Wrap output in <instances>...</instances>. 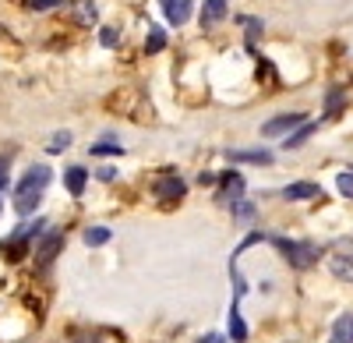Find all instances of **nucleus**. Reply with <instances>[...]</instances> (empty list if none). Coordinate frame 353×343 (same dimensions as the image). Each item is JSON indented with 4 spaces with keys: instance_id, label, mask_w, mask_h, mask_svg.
I'll use <instances>...</instances> for the list:
<instances>
[{
    "instance_id": "18",
    "label": "nucleus",
    "mask_w": 353,
    "mask_h": 343,
    "mask_svg": "<svg viewBox=\"0 0 353 343\" xmlns=\"http://www.w3.org/2000/svg\"><path fill=\"white\" fill-rule=\"evenodd\" d=\"M61 244H64V237H61V234H53V237H46V244L39 248V259H43V262H50L53 255H57V248H61Z\"/></svg>"
},
{
    "instance_id": "19",
    "label": "nucleus",
    "mask_w": 353,
    "mask_h": 343,
    "mask_svg": "<svg viewBox=\"0 0 353 343\" xmlns=\"http://www.w3.org/2000/svg\"><path fill=\"white\" fill-rule=\"evenodd\" d=\"M68 146H71V131H57V135L50 138V146H46V149H50V153H64Z\"/></svg>"
},
{
    "instance_id": "9",
    "label": "nucleus",
    "mask_w": 353,
    "mask_h": 343,
    "mask_svg": "<svg viewBox=\"0 0 353 343\" xmlns=\"http://www.w3.org/2000/svg\"><path fill=\"white\" fill-rule=\"evenodd\" d=\"M226 156L233 163H258V166H269L272 163V153L269 149H230Z\"/></svg>"
},
{
    "instance_id": "13",
    "label": "nucleus",
    "mask_w": 353,
    "mask_h": 343,
    "mask_svg": "<svg viewBox=\"0 0 353 343\" xmlns=\"http://www.w3.org/2000/svg\"><path fill=\"white\" fill-rule=\"evenodd\" d=\"M64 184H68V191H71L74 198H81V191H85V184H88V170H85V166H71L68 174H64Z\"/></svg>"
},
{
    "instance_id": "6",
    "label": "nucleus",
    "mask_w": 353,
    "mask_h": 343,
    "mask_svg": "<svg viewBox=\"0 0 353 343\" xmlns=\"http://www.w3.org/2000/svg\"><path fill=\"white\" fill-rule=\"evenodd\" d=\"M163 4V14H166V21L170 25H188V18H191V0H159Z\"/></svg>"
},
{
    "instance_id": "2",
    "label": "nucleus",
    "mask_w": 353,
    "mask_h": 343,
    "mask_svg": "<svg viewBox=\"0 0 353 343\" xmlns=\"http://www.w3.org/2000/svg\"><path fill=\"white\" fill-rule=\"evenodd\" d=\"M329 269H332L336 280L353 283V244H350V241H339V244L332 248V255H329Z\"/></svg>"
},
{
    "instance_id": "15",
    "label": "nucleus",
    "mask_w": 353,
    "mask_h": 343,
    "mask_svg": "<svg viewBox=\"0 0 353 343\" xmlns=\"http://www.w3.org/2000/svg\"><path fill=\"white\" fill-rule=\"evenodd\" d=\"M74 18H78V25H92L99 18V11L92 0H81V4H74Z\"/></svg>"
},
{
    "instance_id": "3",
    "label": "nucleus",
    "mask_w": 353,
    "mask_h": 343,
    "mask_svg": "<svg viewBox=\"0 0 353 343\" xmlns=\"http://www.w3.org/2000/svg\"><path fill=\"white\" fill-rule=\"evenodd\" d=\"M53 181V170L50 166H32V170H28V174L18 181V188H14V195H43V188Z\"/></svg>"
},
{
    "instance_id": "20",
    "label": "nucleus",
    "mask_w": 353,
    "mask_h": 343,
    "mask_svg": "<svg viewBox=\"0 0 353 343\" xmlns=\"http://www.w3.org/2000/svg\"><path fill=\"white\" fill-rule=\"evenodd\" d=\"M121 141H99V146H92V156H121Z\"/></svg>"
},
{
    "instance_id": "27",
    "label": "nucleus",
    "mask_w": 353,
    "mask_h": 343,
    "mask_svg": "<svg viewBox=\"0 0 353 343\" xmlns=\"http://www.w3.org/2000/svg\"><path fill=\"white\" fill-rule=\"evenodd\" d=\"M0 209H4V206H0Z\"/></svg>"
},
{
    "instance_id": "17",
    "label": "nucleus",
    "mask_w": 353,
    "mask_h": 343,
    "mask_svg": "<svg viewBox=\"0 0 353 343\" xmlns=\"http://www.w3.org/2000/svg\"><path fill=\"white\" fill-rule=\"evenodd\" d=\"M106 241H110L106 226H88V231H85V244H88V248H99V244H106Z\"/></svg>"
},
{
    "instance_id": "4",
    "label": "nucleus",
    "mask_w": 353,
    "mask_h": 343,
    "mask_svg": "<svg viewBox=\"0 0 353 343\" xmlns=\"http://www.w3.org/2000/svg\"><path fill=\"white\" fill-rule=\"evenodd\" d=\"M307 117L304 113H283V117H272L269 124H261V135L265 138H276V135H290L297 124H304Z\"/></svg>"
},
{
    "instance_id": "16",
    "label": "nucleus",
    "mask_w": 353,
    "mask_h": 343,
    "mask_svg": "<svg viewBox=\"0 0 353 343\" xmlns=\"http://www.w3.org/2000/svg\"><path fill=\"white\" fill-rule=\"evenodd\" d=\"M166 46V32H163V28H149V39H145V53H159Z\"/></svg>"
},
{
    "instance_id": "24",
    "label": "nucleus",
    "mask_w": 353,
    "mask_h": 343,
    "mask_svg": "<svg viewBox=\"0 0 353 343\" xmlns=\"http://www.w3.org/2000/svg\"><path fill=\"white\" fill-rule=\"evenodd\" d=\"M28 4H32L36 11H50V8H57V4H61V0H28Z\"/></svg>"
},
{
    "instance_id": "23",
    "label": "nucleus",
    "mask_w": 353,
    "mask_h": 343,
    "mask_svg": "<svg viewBox=\"0 0 353 343\" xmlns=\"http://www.w3.org/2000/svg\"><path fill=\"white\" fill-rule=\"evenodd\" d=\"M103 46H117V43H121V36H117V28H103Z\"/></svg>"
},
{
    "instance_id": "26",
    "label": "nucleus",
    "mask_w": 353,
    "mask_h": 343,
    "mask_svg": "<svg viewBox=\"0 0 353 343\" xmlns=\"http://www.w3.org/2000/svg\"><path fill=\"white\" fill-rule=\"evenodd\" d=\"M201 343H226V340H223V336H216V333H209V336H205Z\"/></svg>"
},
{
    "instance_id": "22",
    "label": "nucleus",
    "mask_w": 353,
    "mask_h": 343,
    "mask_svg": "<svg viewBox=\"0 0 353 343\" xmlns=\"http://www.w3.org/2000/svg\"><path fill=\"white\" fill-rule=\"evenodd\" d=\"M336 188H339L343 198H353V174H339L336 177Z\"/></svg>"
},
{
    "instance_id": "11",
    "label": "nucleus",
    "mask_w": 353,
    "mask_h": 343,
    "mask_svg": "<svg viewBox=\"0 0 353 343\" xmlns=\"http://www.w3.org/2000/svg\"><path fill=\"white\" fill-rule=\"evenodd\" d=\"M318 131V124H311V121H304V124H297V128H293V135H286V141H283V149H301L304 146V141L311 138Z\"/></svg>"
},
{
    "instance_id": "10",
    "label": "nucleus",
    "mask_w": 353,
    "mask_h": 343,
    "mask_svg": "<svg viewBox=\"0 0 353 343\" xmlns=\"http://www.w3.org/2000/svg\"><path fill=\"white\" fill-rule=\"evenodd\" d=\"M283 195L290 198V202H307V198H321V188L314 181H297V184H290Z\"/></svg>"
},
{
    "instance_id": "14",
    "label": "nucleus",
    "mask_w": 353,
    "mask_h": 343,
    "mask_svg": "<svg viewBox=\"0 0 353 343\" xmlns=\"http://www.w3.org/2000/svg\"><path fill=\"white\" fill-rule=\"evenodd\" d=\"M0 251H4V259H8V262H18L21 255L28 251V241H25V237H18V234H11V241L0 244Z\"/></svg>"
},
{
    "instance_id": "1",
    "label": "nucleus",
    "mask_w": 353,
    "mask_h": 343,
    "mask_svg": "<svg viewBox=\"0 0 353 343\" xmlns=\"http://www.w3.org/2000/svg\"><path fill=\"white\" fill-rule=\"evenodd\" d=\"M272 244L286 255V262H290L293 269H307V266H314V262H318V244H311V241H286V237H272Z\"/></svg>"
},
{
    "instance_id": "21",
    "label": "nucleus",
    "mask_w": 353,
    "mask_h": 343,
    "mask_svg": "<svg viewBox=\"0 0 353 343\" xmlns=\"http://www.w3.org/2000/svg\"><path fill=\"white\" fill-rule=\"evenodd\" d=\"M233 216H237V219H254V206L237 198V202H233Z\"/></svg>"
},
{
    "instance_id": "7",
    "label": "nucleus",
    "mask_w": 353,
    "mask_h": 343,
    "mask_svg": "<svg viewBox=\"0 0 353 343\" xmlns=\"http://www.w3.org/2000/svg\"><path fill=\"white\" fill-rule=\"evenodd\" d=\"M230 11V0H205L201 4V28H216Z\"/></svg>"
},
{
    "instance_id": "12",
    "label": "nucleus",
    "mask_w": 353,
    "mask_h": 343,
    "mask_svg": "<svg viewBox=\"0 0 353 343\" xmlns=\"http://www.w3.org/2000/svg\"><path fill=\"white\" fill-rule=\"evenodd\" d=\"M329 343H353V311H346L343 319H336Z\"/></svg>"
},
{
    "instance_id": "25",
    "label": "nucleus",
    "mask_w": 353,
    "mask_h": 343,
    "mask_svg": "<svg viewBox=\"0 0 353 343\" xmlns=\"http://www.w3.org/2000/svg\"><path fill=\"white\" fill-rule=\"evenodd\" d=\"M4 188H8V163L0 159V191H4Z\"/></svg>"
},
{
    "instance_id": "5",
    "label": "nucleus",
    "mask_w": 353,
    "mask_h": 343,
    "mask_svg": "<svg viewBox=\"0 0 353 343\" xmlns=\"http://www.w3.org/2000/svg\"><path fill=\"white\" fill-rule=\"evenodd\" d=\"M244 195V177L237 174V170H230V174H223V184H219V202H226V206H233L237 198Z\"/></svg>"
},
{
    "instance_id": "8",
    "label": "nucleus",
    "mask_w": 353,
    "mask_h": 343,
    "mask_svg": "<svg viewBox=\"0 0 353 343\" xmlns=\"http://www.w3.org/2000/svg\"><path fill=\"white\" fill-rule=\"evenodd\" d=\"M184 191H188V184L176 177V174H163V177L156 181V195H159V198H184Z\"/></svg>"
}]
</instances>
